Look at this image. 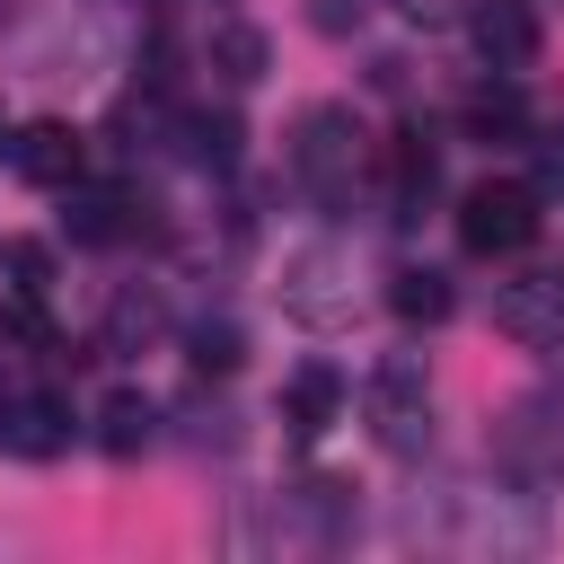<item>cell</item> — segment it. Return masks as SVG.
Wrapping results in <instances>:
<instances>
[{"label": "cell", "instance_id": "obj_3", "mask_svg": "<svg viewBox=\"0 0 564 564\" xmlns=\"http://www.w3.org/2000/svg\"><path fill=\"white\" fill-rule=\"evenodd\" d=\"M494 326L529 352H564V273H520L494 291Z\"/></svg>", "mask_w": 564, "mask_h": 564}, {"label": "cell", "instance_id": "obj_7", "mask_svg": "<svg viewBox=\"0 0 564 564\" xmlns=\"http://www.w3.org/2000/svg\"><path fill=\"white\" fill-rule=\"evenodd\" d=\"M379 167H388V212H397V220H414V212L432 203V185H441V150H432L423 132H397V141L379 150Z\"/></svg>", "mask_w": 564, "mask_h": 564}, {"label": "cell", "instance_id": "obj_10", "mask_svg": "<svg viewBox=\"0 0 564 564\" xmlns=\"http://www.w3.org/2000/svg\"><path fill=\"white\" fill-rule=\"evenodd\" d=\"M388 308H397L405 326H441V317L458 308V291H449V273H432V264H397V273H388Z\"/></svg>", "mask_w": 564, "mask_h": 564}, {"label": "cell", "instance_id": "obj_2", "mask_svg": "<svg viewBox=\"0 0 564 564\" xmlns=\"http://www.w3.org/2000/svg\"><path fill=\"white\" fill-rule=\"evenodd\" d=\"M546 194L529 185V176H485V185H467L458 194V247L467 256H520L529 238H538V212Z\"/></svg>", "mask_w": 564, "mask_h": 564}, {"label": "cell", "instance_id": "obj_6", "mask_svg": "<svg viewBox=\"0 0 564 564\" xmlns=\"http://www.w3.org/2000/svg\"><path fill=\"white\" fill-rule=\"evenodd\" d=\"M9 159H18V176L26 185H79V167H88V141L70 132V123H26L18 141H9Z\"/></svg>", "mask_w": 564, "mask_h": 564}, {"label": "cell", "instance_id": "obj_1", "mask_svg": "<svg viewBox=\"0 0 564 564\" xmlns=\"http://www.w3.org/2000/svg\"><path fill=\"white\" fill-rule=\"evenodd\" d=\"M291 176L317 203H352V185L370 176V132L352 123V106H308L291 132Z\"/></svg>", "mask_w": 564, "mask_h": 564}, {"label": "cell", "instance_id": "obj_22", "mask_svg": "<svg viewBox=\"0 0 564 564\" xmlns=\"http://www.w3.org/2000/svg\"><path fill=\"white\" fill-rule=\"evenodd\" d=\"M0 150H9V123H0Z\"/></svg>", "mask_w": 564, "mask_h": 564}, {"label": "cell", "instance_id": "obj_5", "mask_svg": "<svg viewBox=\"0 0 564 564\" xmlns=\"http://www.w3.org/2000/svg\"><path fill=\"white\" fill-rule=\"evenodd\" d=\"M467 26H476V53H485V70H529L538 62V44H546V26H538V9L529 0H476L467 9Z\"/></svg>", "mask_w": 564, "mask_h": 564}, {"label": "cell", "instance_id": "obj_9", "mask_svg": "<svg viewBox=\"0 0 564 564\" xmlns=\"http://www.w3.org/2000/svg\"><path fill=\"white\" fill-rule=\"evenodd\" d=\"M203 53H212V70H220L229 88H256V79H264V26H247V18H212Z\"/></svg>", "mask_w": 564, "mask_h": 564}, {"label": "cell", "instance_id": "obj_18", "mask_svg": "<svg viewBox=\"0 0 564 564\" xmlns=\"http://www.w3.org/2000/svg\"><path fill=\"white\" fill-rule=\"evenodd\" d=\"M194 159L229 167V159H238V123H229V115H194Z\"/></svg>", "mask_w": 564, "mask_h": 564}, {"label": "cell", "instance_id": "obj_14", "mask_svg": "<svg viewBox=\"0 0 564 564\" xmlns=\"http://www.w3.org/2000/svg\"><path fill=\"white\" fill-rule=\"evenodd\" d=\"M0 352H53V317L35 308V291H18L0 308Z\"/></svg>", "mask_w": 564, "mask_h": 564}, {"label": "cell", "instance_id": "obj_17", "mask_svg": "<svg viewBox=\"0 0 564 564\" xmlns=\"http://www.w3.org/2000/svg\"><path fill=\"white\" fill-rule=\"evenodd\" d=\"M159 326H167V317H159V300H150V291H123V300H115V317H106V335H115V344L159 335Z\"/></svg>", "mask_w": 564, "mask_h": 564}, {"label": "cell", "instance_id": "obj_12", "mask_svg": "<svg viewBox=\"0 0 564 564\" xmlns=\"http://www.w3.org/2000/svg\"><path fill=\"white\" fill-rule=\"evenodd\" d=\"M370 405H379V432H388V449H414L423 432V414H414V370H379V388H370Z\"/></svg>", "mask_w": 564, "mask_h": 564}, {"label": "cell", "instance_id": "obj_20", "mask_svg": "<svg viewBox=\"0 0 564 564\" xmlns=\"http://www.w3.org/2000/svg\"><path fill=\"white\" fill-rule=\"evenodd\" d=\"M9 273H18V291H35V282L53 273V256H44L35 238H18V247H9Z\"/></svg>", "mask_w": 564, "mask_h": 564}, {"label": "cell", "instance_id": "obj_11", "mask_svg": "<svg viewBox=\"0 0 564 564\" xmlns=\"http://www.w3.org/2000/svg\"><path fill=\"white\" fill-rule=\"evenodd\" d=\"M150 423H159V405L132 397V388H115V397L97 405V449H106V458H132V449H150Z\"/></svg>", "mask_w": 564, "mask_h": 564}, {"label": "cell", "instance_id": "obj_4", "mask_svg": "<svg viewBox=\"0 0 564 564\" xmlns=\"http://www.w3.org/2000/svg\"><path fill=\"white\" fill-rule=\"evenodd\" d=\"M0 449L9 458H62L70 449V397L62 388H18L0 405Z\"/></svg>", "mask_w": 564, "mask_h": 564}, {"label": "cell", "instance_id": "obj_13", "mask_svg": "<svg viewBox=\"0 0 564 564\" xmlns=\"http://www.w3.org/2000/svg\"><path fill=\"white\" fill-rule=\"evenodd\" d=\"M520 123H529V115H520V88H511V79H494V88H476V97H467V132H476V141L520 132Z\"/></svg>", "mask_w": 564, "mask_h": 564}, {"label": "cell", "instance_id": "obj_23", "mask_svg": "<svg viewBox=\"0 0 564 564\" xmlns=\"http://www.w3.org/2000/svg\"><path fill=\"white\" fill-rule=\"evenodd\" d=\"M0 405H9V388H0Z\"/></svg>", "mask_w": 564, "mask_h": 564}, {"label": "cell", "instance_id": "obj_21", "mask_svg": "<svg viewBox=\"0 0 564 564\" xmlns=\"http://www.w3.org/2000/svg\"><path fill=\"white\" fill-rule=\"evenodd\" d=\"M397 9H405L414 26H458V18L476 9V0H397Z\"/></svg>", "mask_w": 564, "mask_h": 564}, {"label": "cell", "instance_id": "obj_8", "mask_svg": "<svg viewBox=\"0 0 564 564\" xmlns=\"http://www.w3.org/2000/svg\"><path fill=\"white\" fill-rule=\"evenodd\" d=\"M344 414V379L326 370V361H308V370H291V388H282V423L300 432V441H317L326 423Z\"/></svg>", "mask_w": 564, "mask_h": 564}, {"label": "cell", "instance_id": "obj_19", "mask_svg": "<svg viewBox=\"0 0 564 564\" xmlns=\"http://www.w3.org/2000/svg\"><path fill=\"white\" fill-rule=\"evenodd\" d=\"M538 194H564V132H538Z\"/></svg>", "mask_w": 564, "mask_h": 564}, {"label": "cell", "instance_id": "obj_16", "mask_svg": "<svg viewBox=\"0 0 564 564\" xmlns=\"http://www.w3.org/2000/svg\"><path fill=\"white\" fill-rule=\"evenodd\" d=\"M247 361V335L220 317V326H194V370H238Z\"/></svg>", "mask_w": 564, "mask_h": 564}, {"label": "cell", "instance_id": "obj_15", "mask_svg": "<svg viewBox=\"0 0 564 564\" xmlns=\"http://www.w3.org/2000/svg\"><path fill=\"white\" fill-rule=\"evenodd\" d=\"M62 194H70V185H62ZM115 229H123V194H106V185L70 194V238H88V247H97V238H115Z\"/></svg>", "mask_w": 564, "mask_h": 564}]
</instances>
